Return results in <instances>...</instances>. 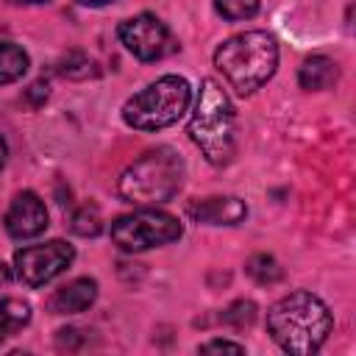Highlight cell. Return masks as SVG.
I'll return each mask as SVG.
<instances>
[{"label": "cell", "mask_w": 356, "mask_h": 356, "mask_svg": "<svg viewBox=\"0 0 356 356\" xmlns=\"http://www.w3.org/2000/svg\"><path fill=\"white\" fill-rule=\"evenodd\" d=\"M214 67L239 95L261 89L278 67V44L267 31H245L214 50Z\"/></svg>", "instance_id": "cell-2"}, {"label": "cell", "mask_w": 356, "mask_h": 356, "mask_svg": "<svg viewBox=\"0 0 356 356\" xmlns=\"http://www.w3.org/2000/svg\"><path fill=\"white\" fill-rule=\"evenodd\" d=\"M117 33H120V42L125 44V50L134 53L139 61H159L178 47L170 28L156 14H147V11L125 19Z\"/></svg>", "instance_id": "cell-8"}, {"label": "cell", "mask_w": 356, "mask_h": 356, "mask_svg": "<svg viewBox=\"0 0 356 356\" xmlns=\"http://www.w3.org/2000/svg\"><path fill=\"white\" fill-rule=\"evenodd\" d=\"M70 228L78 234V236H97L103 231V217H100V209L95 203H83L72 211V220H70Z\"/></svg>", "instance_id": "cell-15"}, {"label": "cell", "mask_w": 356, "mask_h": 356, "mask_svg": "<svg viewBox=\"0 0 356 356\" xmlns=\"http://www.w3.org/2000/svg\"><path fill=\"white\" fill-rule=\"evenodd\" d=\"M81 6H106V3H111V0H78Z\"/></svg>", "instance_id": "cell-21"}, {"label": "cell", "mask_w": 356, "mask_h": 356, "mask_svg": "<svg viewBox=\"0 0 356 356\" xmlns=\"http://www.w3.org/2000/svg\"><path fill=\"white\" fill-rule=\"evenodd\" d=\"M3 164H6V139L0 136V170H3Z\"/></svg>", "instance_id": "cell-22"}, {"label": "cell", "mask_w": 356, "mask_h": 356, "mask_svg": "<svg viewBox=\"0 0 356 356\" xmlns=\"http://www.w3.org/2000/svg\"><path fill=\"white\" fill-rule=\"evenodd\" d=\"M75 259V248L64 239H50L42 245H25L14 253V273L25 286H44L61 275Z\"/></svg>", "instance_id": "cell-7"}, {"label": "cell", "mask_w": 356, "mask_h": 356, "mask_svg": "<svg viewBox=\"0 0 356 356\" xmlns=\"http://www.w3.org/2000/svg\"><path fill=\"white\" fill-rule=\"evenodd\" d=\"M189 214L203 225H239L248 217V206L239 197H206L189 206Z\"/></svg>", "instance_id": "cell-10"}, {"label": "cell", "mask_w": 356, "mask_h": 356, "mask_svg": "<svg viewBox=\"0 0 356 356\" xmlns=\"http://www.w3.org/2000/svg\"><path fill=\"white\" fill-rule=\"evenodd\" d=\"M11 3H17V6H31V3H47V0H11Z\"/></svg>", "instance_id": "cell-23"}, {"label": "cell", "mask_w": 356, "mask_h": 356, "mask_svg": "<svg viewBox=\"0 0 356 356\" xmlns=\"http://www.w3.org/2000/svg\"><path fill=\"white\" fill-rule=\"evenodd\" d=\"M245 273L256 281V284H275V281H281V267H278V261L273 259V256H267V253H256V256H250L248 259V264H245Z\"/></svg>", "instance_id": "cell-16"}, {"label": "cell", "mask_w": 356, "mask_h": 356, "mask_svg": "<svg viewBox=\"0 0 356 356\" xmlns=\"http://www.w3.org/2000/svg\"><path fill=\"white\" fill-rule=\"evenodd\" d=\"M184 159L172 147H153L128 164L117 181V192L134 206H159L178 195L184 184Z\"/></svg>", "instance_id": "cell-4"}, {"label": "cell", "mask_w": 356, "mask_h": 356, "mask_svg": "<svg viewBox=\"0 0 356 356\" xmlns=\"http://www.w3.org/2000/svg\"><path fill=\"white\" fill-rule=\"evenodd\" d=\"M337 75H339L337 64L328 56H309L298 70V83L306 92H320V89H328L337 81Z\"/></svg>", "instance_id": "cell-12"}, {"label": "cell", "mask_w": 356, "mask_h": 356, "mask_svg": "<svg viewBox=\"0 0 356 356\" xmlns=\"http://www.w3.org/2000/svg\"><path fill=\"white\" fill-rule=\"evenodd\" d=\"M214 8L220 17L236 22V19H250L259 11V0H214Z\"/></svg>", "instance_id": "cell-17"}, {"label": "cell", "mask_w": 356, "mask_h": 356, "mask_svg": "<svg viewBox=\"0 0 356 356\" xmlns=\"http://www.w3.org/2000/svg\"><path fill=\"white\" fill-rule=\"evenodd\" d=\"M256 317V306L250 300H236L231 303L225 312H222V323L234 325V328H242V325H250Z\"/></svg>", "instance_id": "cell-18"}, {"label": "cell", "mask_w": 356, "mask_h": 356, "mask_svg": "<svg viewBox=\"0 0 356 356\" xmlns=\"http://www.w3.org/2000/svg\"><path fill=\"white\" fill-rule=\"evenodd\" d=\"M192 100V86L181 75H161L142 92L128 97L122 106V120L134 131H161L184 117Z\"/></svg>", "instance_id": "cell-5"}, {"label": "cell", "mask_w": 356, "mask_h": 356, "mask_svg": "<svg viewBox=\"0 0 356 356\" xmlns=\"http://www.w3.org/2000/svg\"><path fill=\"white\" fill-rule=\"evenodd\" d=\"M28 72V53L14 42H0V83L19 81Z\"/></svg>", "instance_id": "cell-14"}, {"label": "cell", "mask_w": 356, "mask_h": 356, "mask_svg": "<svg viewBox=\"0 0 356 356\" xmlns=\"http://www.w3.org/2000/svg\"><path fill=\"white\" fill-rule=\"evenodd\" d=\"M203 353H211V350H234V353H245V345L239 342H231V339H211L206 345H200Z\"/></svg>", "instance_id": "cell-19"}, {"label": "cell", "mask_w": 356, "mask_h": 356, "mask_svg": "<svg viewBox=\"0 0 356 356\" xmlns=\"http://www.w3.org/2000/svg\"><path fill=\"white\" fill-rule=\"evenodd\" d=\"M234 134H236V114H234L231 97L214 78H206L195 100V111L189 120V136L200 147L209 164L225 167L236 147Z\"/></svg>", "instance_id": "cell-3"}, {"label": "cell", "mask_w": 356, "mask_h": 356, "mask_svg": "<svg viewBox=\"0 0 356 356\" xmlns=\"http://www.w3.org/2000/svg\"><path fill=\"white\" fill-rule=\"evenodd\" d=\"M331 328H334V317H331L328 306L306 289H295V292L278 298L267 309L270 337L278 342V348H284L286 353H295V356H309V353L320 350L323 342L328 339Z\"/></svg>", "instance_id": "cell-1"}, {"label": "cell", "mask_w": 356, "mask_h": 356, "mask_svg": "<svg viewBox=\"0 0 356 356\" xmlns=\"http://www.w3.org/2000/svg\"><path fill=\"white\" fill-rule=\"evenodd\" d=\"M181 234H184L181 220L156 206H142L139 211L122 214L111 222V239L125 253H139V250L175 242L181 239Z\"/></svg>", "instance_id": "cell-6"}, {"label": "cell", "mask_w": 356, "mask_h": 356, "mask_svg": "<svg viewBox=\"0 0 356 356\" xmlns=\"http://www.w3.org/2000/svg\"><path fill=\"white\" fill-rule=\"evenodd\" d=\"M31 320V306L19 298H3L0 300V342L14 337L19 328H25Z\"/></svg>", "instance_id": "cell-13"}, {"label": "cell", "mask_w": 356, "mask_h": 356, "mask_svg": "<svg viewBox=\"0 0 356 356\" xmlns=\"http://www.w3.org/2000/svg\"><path fill=\"white\" fill-rule=\"evenodd\" d=\"M44 228H47L44 200L31 189L14 195V200L6 211V231L14 239H31V236H39Z\"/></svg>", "instance_id": "cell-9"}, {"label": "cell", "mask_w": 356, "mask_h": 356, "mask_svg": "<svg viewBox=\"0 0 356 356\" xmlns=\"http://www.w3.org/2000/svg\"><path fill=\"white\" fill-rule=\"evenodd\" d=\"M8 281H11V267L6 261H0V289L8 286Z\"/></svg>", "instance_id": "cell-20"}, {"label": "cell", "mask_w": 356, "mask_h": 356, "mask_svg": "<svg viewBox=\"0 0 356 356\" xmlns=\"http://www.w3.org/2000/svg\"><path fill=\"white\" fill-rule=\"evenodd\" d=\"M97 298V281L95 278H75L53 292L50 312L53 314H78L86 312Z\"/></svg>", "instance_id": "cell-11"}]
</instances>
